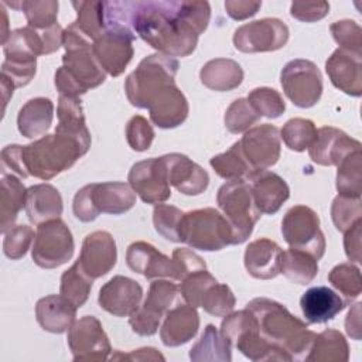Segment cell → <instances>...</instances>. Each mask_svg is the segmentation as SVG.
Wrapping results in <instances>:
<instances>
[{"label": "cell", "mask_w": 362, "mask_h": 362, "mask_svg": "<svg viewBox=\"0 0 362 362\" xmlns=\"http://www.w3.org/2000/svg\"><path fill=\"white\" fill-rule=\"evenodd\" d=\"M37 72V58L4 57L1 64V75L8 78L16 88L28 85Z\"/></svg>", "instance_id": "obj_53"}, {"label": "cell", "mask_w": 362, "mask_h": 362, "mask_svg": "<svg viewBox=\"0 0 362 362\" xmlns=\"http://www.w3.org/2000/svg\"><path fill=\"white\" fill-rule=\"evenodd\" d=\"M180 242L192 249L216 252L233 245V230L229 221L218 209H194L182 215Z\"/></svg>", "instance_id": "obj_6"}, {"label": "cell", "mask_w": 362, "mask_h": 362, "mask_svg": "<svg viewBox=\"0 0 362 362\" xmlns=\"http://www.w3.org/2000/svg\"><path fill=\"white\" fill-rule=\"evenodd\" d=\"M180 286L170 280L156 279L140 307L129 317V324L140 337H151L157 332L168 310L181 303Z\"/></svg>", "instance_id": "obj_9"}, {"label": "cell", "mask_w": 362, "mask_h": 362, "mask_svg": "<svg viewBox=\"0 0 362 362\" xmlns=\"http://www.w3.org/2000/svg\"><path fill=\"white\" fill-rule=\"evenodd\" d=\"M189 359L194 362H230L232 344L215 325L208 324L201 338L189 349Z\"/></svg>", "instance_id": "obj_36"}, {"label": "cell", "mask_w": 362, "mask_h": 362, "mask_svg": "<svg viewBox=\"0 0 362 362\" xmlns=\"http://www.w3.org/2000/svg\"><path fill=\"white\" fill-rule=\"evenodd\" d=\"M281 247L269 238L250 242L245 250L243 262L247 273L253 279L270 280L280 274Z\"/></svg>", "instance_id": "obj_27"}, {"label": "cell", "mask_w": 362, "mask_h": 362, "mask_svg": "<svg viewBox=\"0 0 362 362\" xmlns=\"http://www.w3.org/2000/svg\"><path fill=\"white\" fill-rule=\"evenodd\" d=\"M92 281H93V279H90L81 269L78 262H75L61 276L59 294H62L65 298H68L74 305H76L79 308L89 298L90 290H92Z\"/></svg>", "instance_id": "obj_42"}, {"label": "cell", "mask_w": 362, "mask_h": 362, "mask_svg": "<svg viewBox=\"0 0 362 362\" xmlns=\"http://www.w3.org/2000/svg\"><path fill=\"white\" fill-rule=\"evenodd\" d=\"M246 181L250 185L255 205L260 214H276L290 197L287 182L273 171L255 170L247 175Z\"/></svg>", "instance_id": "obj_24"}, {"label": "cell", "mask_w": 362, "mask_h": 362, "mask_svg": "<svg viewBox=\"0 0 362 362\" xmlns=\"http://www.w3.org/2000/svg\"><path fill=\"white\" fill-rule=\"evenodd\" d=\"M328 281L345 296L346 303L355 300L362 293L361 270L352 262L334 266L328 273Z\"/></svg>", "instance_id": "obj_45"}, {"label": "cell", "mask_w": 362, "mask_h": 362, "mask_svg": "<svg viewBox=\"0 0 362 362\" xmlns=\"http://www.w3.org/2000/svg\"><path fill=\"white\" fill-rule=\"evenodd\" d=\"M143 288L140 283L126 276H113L106 281L98 296L102 310L115 317H130L141 304Z\"/></svg>", "instance_id": "obj_19"}, {"label": "cell", "mask_w": 362, "mask_h": 362, "mask_svg": "<svg viewBox=\"0 0 362 362\" xmlns=\"http://www.w3.org/2000/svg\"><path fill=\"white\" fill-rule=\"evenodd\" d=\"M331 83L349 96L362 95V54L337 48L325 62Z\"/></svg>", "instance_id": "obj_23"}, {"label": "cell", "mask_w": 362, "mask_h": 362, "mask_svg": "<svg viewBox=\"0 0 362 362\" xmlns=\"http://www.w3.org/2000/svg\"><path fill=\"white\" fill-rule=\"evenodd\" d=\"M280 83L290 102L301 109L313 107L322 95L321 71L310 59L298 58L288 61L281 69Z\"/></svg>", "instance_id": "obj_12"}, {"label": "cell", "mask_w": 362, "mask_h": 362, "mask_svg": "<svg viewBox=\"0 0 362 362\" xmlns=\"http://www.w3.org/2000/svg\"><path fill=\"white\" fill-rule=\"evenodd\" d=\"M92 44L74 23L64 30L62 47L65 54L62 66L55 72V86L59 95L79 98L105 82L107 74L96 61Z\"/></svg>", "instance_id": "obj_3"}, {"label": "cell", "mask_w": 362, "mask_h": 362, "mask_svg": "<svg viewBox=\"0 0 362 362\" xmlns=\"http://www.w3.org/2000/svg\"><path fill=\"white\" fill-rule=\"evenodd\" d=\"M329 31L339 48L362 54V28L354 20H339L331 24Z\"/></svg>", "instance_id": "obj_54"}, {"label": "cell", "mask_w": 362, "mask_h": 362, "mask_svg": "<svg viewBox=\"0 0 362 362\" xmlns=\"http://www.w3.org/2000/svg\"><path fill=\"white\" fill-rule=\"evenodd\" d=\"M216 202L233 230V245L249 239L262 214L256 208L250 185L246 180L226 181L216 194Z\"/></svg>", "instance_id": "obj_8"}, {"label": "cell", "mask_w": 362, "mask_h": 362, "mask_svg": "<svg viewBox=\"0 0 362 362\" xmlns=\"http://www.w3.org/2000/svg\"><path fill=\"white\" fill-rule=\"evenodd\" d=\"M214 171L226 181L230 180H246L255 170L246 160L239 141L233 143L225 153L216 154L209 160Z\"/></svg>", "instance_id": "obj_39"}, {"label": "cell", "mask_w": 362, "mask_h": 362, "mask_svg": "<svg viewBox=\"0 0 362 362\" xmlns=\"http://www.w3.org/2000/svg\"><path fill=\"white\" fill-rule=\"evenodd\" d=\"M235 305L236 298L230 287L216 281L205 291L199 307L214 317H225L233 311Z\"/></svg>", "instance_id": "obj_48"}, {"label": "cell", "mask_w": 362, "mask_h": 362, "mask_svg": "<svg viewBox=\"0 0 362 362\" xmlns=\"http://www.w3.org/2000/svg\"><path fill=\"white\" fill-rule=\"evenodd\" d=\"M344 249L351 262H361V236H362V219L356 221L348 230L344 232Z\"/></svg>", "instance_id": "obj_60"}, {"label": "cell", "mask_w": 362, "mask_h": 362, "mask_svg": "<svg viewBox=\"0 0 362 362\" xmlns=\"http://www.w3.org/2000/svg\"><path fill=\"white\" fill-rule=\"evenodd\" d=\"M129 185L146 204L158 205L171 197L170 182L160 157L137 161L127 175Z\"/></svg>", "instance_id": "obj_16"}, {"label": "cell", "mask_w": 362, "mask_h": 362, "mask_svg": "<svg viewBox=\"0 0 362 362\" xmlns=\"http://www.w3.org/2000/svg\"><path fill=\"white\" fill-rule=\"evenodd\" d=\"M150 120L161 129H174L185 122L189 106L175 83L164 88L148 105Z\"/></svg>", "instance_id": "obj_26"}, {"label": "cell", "mask_w": 362, "mask_h": 362, "mask_svg": "<svg viewBox=\"0 0 362 362\" xmlns=\"http://www.w3.org/2000/svg\"><path fill=\"white\" fill-rule=\"evenodd\" d=\"M74 250V236L62 219L57 218L37 225L31 257L38 267H59L71 260Z\"/></svg>", "instance_id": "obj_10"}, {"label": "cell", "mask_w": 362, "mask_h": 362, "mask_svg": "<svg viewBox=\"0 0 362 362\" xmlns=\"http://www.w3.org/2000/svg\"><path fill=\"white\" fill-rule=\"evenodd\" d=\"M92 198L99 214L122 215L136 204V192L126 182H93Z\"/></svg>", "instance_id": "obj_31"}, {"label": "cell", "mask_w": 362, "mask_h": 362, "mask_svg": "<svg viewBox=\"0 0 362 362\" xmlns=\"http://www.w3.org/2000/svg\"><path fill=\"white\" fill-rule=\"evenodd\" d=\"M317 136V127L313 120L294 117L284 123L280 130V139H283L284 144L293 151H304L307 150Z\"/></svg>", "instance_id": "obj_43"}, {"label": "cell", "mask_w": 362, "mask_h": 362, "mask_svg": "<svg viewBox=\"0 0 362 362\" xmlns=\"http://www.w3.org/2000/svg\"><path fill=\"white\" fill-rule=\"evenodd\" d=\"M58 124L55 132L76 139L85 148H90V133L86 127L82 102L79 98L59 95L57 106Z\"/></svg>", "instance_id": "obj_33"}, {"label": "cell", "mask_w": 362, "mask_h": 362, "mask_svg": "<svg viewBox=\"0 0 362 362\" xmlns=\"http://www.w3.org/2000/svg\"><path fill=\"white\" fill-rule=\"evenodd\" d=\"M126 263L132 272L144 276L147 280L168 277L177 281L178 279V266L174 257L170 259L148 242H133L127 247Z\"/></svg>", "instance_id": "obj_20"}, {"label": "cell", "mask_w": 362, "mask_h": 362, "mask_svg": "<svg viewBox=\"0 0 362 362\" xmlns=\"http://www.w3.org/2000/svg\"><path fill=\"white\" fill-rule=\"evenodd\" d=\"M171 257H174V260L177 262V266H178V279H177V281H181L184 277H187L188 274H191L194 272L206 269V264H205L204 259L199 255H197L195 252H192L187 247L174 249Z\"/></svg>", "instance_id": "obj_58"}, {"label": "cell", "mask_w": 362, "mask_h": 362, "mask_svg": "<svg viewBox=\"0 0 362 362\" xmlns=\"http://www.w3.org/2000/svg\"><path fill=\"white\" fill-rule=\"evenodd\" d=\"M154 136L156 133L150 122L140 115L133 116L126 124V140L130 148L134 151L148 150L154 140Z\"/></svg>", "instance_id": "obj_55"}, {"label": "cell", "mask_w": 362, "mask_h": 362, "mask_svg": "<svg viewBox=\"0 0 362 362\" xmlns=\"http://www.w3.org/2000/svg\"><path fill=\"white\" fill-rule=\"evenodd\" d=\"M78 307L62 294H51L35 304V318L40 327L52 334H62L75 322Z\"/></svg>", "instance_id": "obj_29"}, {"label": "cell", "mask_w": 362, "mask_h": 362, "mask_svg": "<svg viewBox=\"0 0 362 362\" xmlns=\"http://www.w3.org/2000/svg\"><path fill=\"white\" fill-rule=\"evenodd\" d=\"M361 303L354 304V307L348 311V315L345 318V329L346 334L355 339H361Z\"/></svg>", "instance_id": "obj_63"}, {"label": "cell", "mask_w": 362, "mask_h": 362, "mask_svg": "<svg viewBox=\"0 0 362 362\" xmlns=\"http://www.w3.org/2000/svg\"><path fill=\"white\" fill-rule=\"evenodd\" d=\"M1 161V173H10L17 177L27 178L28 174L25 171L23 157H21V146L20 144H8L1 150L0 156Z\"/></svg>", "instance_id": "obj_59"}, {"label": "cell", "mask_w": 362, "mask_h": 362, "mask_svg": "<svg viewBox=\"0 0 362 362\" xmlns=\"http://www.w3.org/2000/svg\"><path fill=\"white\" fill-rule=\"evenodd\" d=\"M361 150V141L348 136L344 130L322 126L308 147L310 158L320 165H338L349 153Z\"/></svg>", "instance_id": "obj_22"}, {"label": "cell", "mask_w": 362, "mask_h": 362, "mask_svg": "<svg viewBox=\"0 0 362 362\" xmlns=\"http://www.w3.org/2000/svg\"><path fill=\"white\" fill-rule=\"evenodd\" d=\"M281 233L290 247L307 252L317 260L325 253V238L320 228V218L310 206H291L283 216Z\"/></svg>", "instance_id": "obj_11"}, {"label": "cell", "mask_w": 362, "mask_h": 362, "mask_svg": "<svg viewBox=\"0 0 362 362\" xmlns=\"http://www.w3.org/2000/svg\"><path fill=\"white\" fill-rule=\"evenodd\" d=\"M178 66L174 57L160 52L144 57L126 78L124 90L129 102L139 109H147L157 93L175 83Z\"/></svg>", "instance_id": "obj_5"}, {"label": "cell", "mask_w": 362, "mask_h": 362, "mask_svg": "<svg viewBox=\"0 0 362 362\" xmlns=\"http://www.w3.org/2000/svg\"><path fill=\"white\" fill-rule=\"evenodd\" d=\"M0 184V230L4 235L14 226L18 212L25 206L27 188L20 177L10 173H1Z\"/></svg>", "instance_id": "obj_35"}, {"label": "cell", "mask_w": 362, "mask_h": 362, "mask_svg": "<svg viewBox=\"0 0 362 362\" xmlns=\"http://www.w3.org/2000/svg\"><path fill=\"white\" fill-rule=\"evenodd\" d=\"M35 233L31 226L28 225H14L4 233L3 239V253L11 259L18 260L25 256L27 250L30 249Z\"/></svg>", "instance_id": "obj_52"}, {"label": "cell", "mask_w": 362, "mask_h": 362, "mask_svg": "<svg viewBox=\"0 0 362 362\" xmlns=\"http://www.w3.org/2000/svg\"><path fill=\"white\" fill-rule=\"evenodd\" d=\"M280 273L290 281L305 286L318 274V260L307 252L290 247L281 253Z\"/></svg>", "instance_id": "obj_38"}, {"label": "cell", "mask_w": 362, "mask_h": 362, "mask_svg": "<svg viewBox=\"0 0 362 362\" xmlns=\"http://www.w3.org/2000/svg\"><path fill=\"white\" fill-rule=\"evenodd\" d=\"M346 304L339 294L325 286L311 287L300 298L303 315L310 324H324L334 320Z\"/></svg>", "instance_id": "obj_28"}, {"label": "cell", "mask_w": 362, "mask_h": 362, "mask_svg": "<svg viewBox=\"0 0 362 362\" xmlns=\"http://www.w3.org/2000/svg\"><path fill=\"white\" fill-rule=\"evenodd\" d=\"M58 1L55 0H21L20 10L34 30L42 31L58 24Z\"/></svg>", "instance_id": "obj_44"}, {"label": "cell", "mask_w": 362, "mask_h": 362, "mask_svg": "<svg viewBox=\"0 0 362 362\" xmlns=\"http://www.w3.org/2000/svg\"><path fill=\"white\" fill-rule=\"evenodd\" d=\"M184 212L168 204H158L153 209L154 229L167 240L180 243V226Z\"/></svg>", "instance_id": "obj_47"}, {"label": "cell", "mask_w": 362, "mask_h": 362, "mask_svg": "<svg viewBox=\"0 0 362 362\" xmlns=\"http://www.w3.org/2000/svg\"><path fill=\"white\" fill-rule=\"evenodd\" d=\"M331 218L337 230H348L356 221L362 219L361 198L337 195L331 205Z\"/></svg>", "instance_id": "obj_50"}, {"label": "cell", "mask_w": 362, "mask_h": 362, "mask_svg": "<svg viewBox=\"0 0 362 362\" xmlns=\"http://www.w3.org/2000/svg\"><path fill=\"white\" fill-rule=\"evenodd\" d=\"M199 315L189 304H177L168 310L160 325V338L165 346L174 348L189 342L198 332Z\"/></svg>", "instance_id": "obj_25"}, {"label": "cell", "mask_w": 362, "mask_h": 362, "mask_svg": "<svg viewBox=\"0 0 362 362\" xmlns=\"http://www.w3.org/2000/svg\"><path fill=\"white\" fill-rule=\"evenodd\" d=\"M260 7H262V1H250V0H226L225 1V10L228 16L238 21H242L255 16Z\"/></svg>", "instance_id": "obj_61"}, {"label": "cell", "mask_w": 362, "mask_h": 362, "mask_svg": "<svg viewBox=\"0 0 362 362\" xmlns=\"http://www.w3.org/2000/svg\"><path fill=\"white\" fill-rule=\"evenodd\" d=\"M335 187L338 195L361 198L362 194V154L361 150L349 153L338 165Z\"/></svg>", "instance_id": "obj_40"}, {"label": "cell", "mask_w": 362, "mask_h": 362, "mask_svg": "<svg viewBox=\"0 0 362 362\" xmlns=\"http://www.w3.org/2000/svg\"><path fill=\"white\" fill-rule=\"evenodd\" d=\"M88 151L76 139L58 132L21 146V157L28 177L44 181L69 170Z\"/></svg>", "instance_id": "obj_4"}, {"label": "cell", "mask_w": 362, "mask_h": 362, "mask_svg": "<svg viewBox=\"0 0 362 362\" xmlns=\"http://www.w3.org/2000/svg\"><path fill=\"white\" fill-rule=\"evenodd\" d=\"M24 209L30 222L40 225L61 216L64 209L62 197L51 184H35L27 188Z\"/></svg>", "instance_id": "obj_30"}, {"label": "cell", "mask_w": 362, "mask_h": 362, "mask_svg": "<svg viewBox=\"0 0 362 362\" xmlns=\"http://www.w3.org/2000/svg\"><path fill=\"white\" fill-rule=\"evenodd\" d=\"M54 119V103L48 98L27 100L17 115V129L27 139H37L48 132Z\"/></svg>", "instance_id": "obj_32"}, {"label": "cell", "mask_w": 362, "mask_h": 362, "mask_svg": "<svg viewBox=\"0 0 362 362\" xmlns=\"http://www.w3.org/2000/svg\"><path fill=\"white\" fill-rule=\"evenodd\" d=\"M68 346L74 361H106L112 352L109 338L93 315H83L68 329Z\"/></svg>", "instance_id": "obj_15"}, {"label": "cell", "mask_w": 362, "mask_h": 362, "mask_svg": "<svg viewBox=\"0 0 362 362\" xmlns=\"http://www.w3.org/2000/svg\"><path fill=\"white\" fill-rule=\"evenodd\" d=\"M221 332L250 361H290L281 348L260 334L257 321L247 308L225 315Z\"/></svg>", "instance_id": "obj_7"}, {"label": "cell", "mask_w": 362, "mask_h": 362, "mask_svg": "<svg viewBox=\"0 0 362 362\" xmlns=\"http://www.w3.org/2000/svg\"><path fill=\"white\" fill-rule=\"evenodd\" d=\"M165 168L170 185L184 195H199L209 185L208 173L189 157L181 153H170L160 157Z\"/></svg>", "instance_id": "obj_21"}, {"label": "cell", "mask_w": 362, "mask_h": 362, "mask_svg": "<svg viewBox=\"0 0 362 362\" xmlns=\"http://www.w3.org/2000/svg\"><path fill=\"white\" fill-rule=\"evenodd\" d=\"M209 18L208 1L147 0L134 1L132 27L134 34L160 54L187 57L197 48Z\"/></svg>", "instance_id": "obj_1"}, {"label": "cell", "mask_w": 362, "mask_h": 362, "mask_svg": "<svg viewBox=\"0 0 362 362\" xmlns=\"http://www.w3.org/2000/svg\"><path fill=\"white\" fill-rule=\"evenodd\" d=\"M242 66L230 58H215L204 64L199 79L211 90L228 92L236 89L243 81Z\"/></svg>", "instance_id": "obj_34"}, {"label": "cell", "mask_w": 362, "mask_h": 362, "mask_svg": "<svg viewBox=\"0 0 362 362\" xmlns=\"http://www.w3.org/2000/svg\"><path fill=\"white\" fill-rule=\"evenodd\" d=\"M116 260L117 249L113 236L106 230H95L83 239L76 262L81 269L95 280L107 274L115 267Z\"/></svg>", "instance_id": "obj_18"}, {"label": "cell", "mask_w": 362, "mask_h": 362, "mask_svg": "<svg viewBox=\"0 0 362 362\" xmlns=\"http://www.w3.org/2000/svg\"><path fill=\"white\" fill-rule=\"evenodd\" d=\"M92 189H93V182L86 184L81 189H78L74 197L72 211L75 218L79 219L81 222H92L100 215L93 204Z\"/></svg>", "instance_id": "obj_56"}, {"label": "cell", "mask_w": 362, "mask_h": 362, "mask_svg": "<svg viewBox=\"0 0 362 362\" xmlns=\"http://www.w3.org/2000/svg\"><path fill=\"white\" fill-rule=\"evenodd\" d=\"M349 346L345 337L332 328L317 334L305 361L313 362H346Z\"/></svg>", "instance_id": "obj_37"}, {"label": "cell", "mask_w": 362, "mask_h": 362, "mask_svg": "<svg viewBox=\"0 0 362 362\" xmlns=\"http://www.w3.org/2000/svg\"><path fill=\"white\" fill-rule=\"evenodd\" d=\"M329 13L328 1H317V3H303L294 1L290 6V16L303 23H314L324 18Z\"/></svg>", "instance_id": "obj_57"}, {"label": "cell", "mask_w": 362, "mask_h": 362, "mask_svg": "<svg viewBox=\"0 0 362 362\" xmlns=\"http://www.w3.org/2000/svg\"><path fill=\"white\" fill-rule=\"evenodd\" d=\"M110 359H130V361H164V356L156 349L150 346H144L140 349H134L130 354L116 352L110 356Z\"/></svg>", "instance_id": "obj_62"}, {"label": "cell", "mask_w": 362, "mask_h": 362, "mask_svg": "<svg viewBox=\"0 0 362 362\" xmlns=\"http://www.w3.org/2000/svg\"><path fill=\"white\" fill-rule=\"evenodd\" d=\"M288 37L290 31L284 21L266 17L236 28L232 41L238 51L255 54L277 51L287 44Z\"/></svg>", "instance_id": "obj_13"}, {"label": "cell", "mask_w": 362, "mask_h": 362, "mask_svg": "<svg viewBox=\"0 0 362 362\" xmlns=\"http://www.w3.org/2000/svg\"><path fill=\"white\" fill-rule=\"evenodd\" d=\"M246 100L249 102V105L259 117L277 119L286 110V102L283 96L273 88H255L249 92Z\"/></svg>", "instance_id": "obj_46"}, {"label": "cell", "mask_w": 362, "mask_h": 362, "mask_svg": "<svg viewBox=\"0 0 362 362\" xmlns=\"http://www.w3.org/2000/svg\"><path fill=\"white\" fill-rule=\"evenodd\" d=\"M240 148L253 170H267L280 158V132L273 124H259L242 136Z\"/></svg>", "instance_id": "obj_17"}, {"label": "cell", "mask_w": 362, "mask_h": 362, "mask_svg": "<svg viewBox=\"0 0 362 362\" xmlns=\"http://www.w3.org/2000/svg\"><path fill=\"white\" fill-rule=\"evenodd\" d=\"M134 40L136 34L130 28L110 27L93 41V55L107 75L119 76L124 72L134 54Z\"/></svg>", "instance_id": "obj_14"}, {"label": "cell", "mask_w": 362, "mask_h": 362, "mask_svg": "<svg viewBox=\"0 0 362 362\" xmlns=\"http://www.w3.org/2000/svg\"><path fill=\"white\" fill-rule=\"evenodd\" d=\"M246 308L255 315L260 334L269 342L281 348L290 361H305L317 334L304 321L267 297L250 300Z\"/></svg>", "instance_id": "obj_2"}, {"label": "cell", "mask_w": 362, "mask_h": 362, "mask_svg": "<svg viewBox=\"0 0 362 362\" xmlns=\"http://www.w3.org/2000/svg\"><path fill=\"white\" fill-rule=\"evenodd\" d=\"M259 119L260 117L252 109L246 98H239L228 106L223 116V123L229 133L239 134L252 129Z\"/></svg>", "instance_id": "obj_49"}, {"label": "cell", "mask_w": 362, "mask_h": 362, "mask_svg": "<svg viewBox=\"0 0 362 362\" xmlns=\"http://www.w3.org/2000/svg\"><path fill=\"white\" fill-rule=\"evenodd\" d=\"M76 11L74 24L92 42L106 30L105 1H72Z\"/></svg>", "instance_id": "obj_41"}, {"label": "cell", "mask_w": 362, "mask_h": 362, "mask_svg": "<svg viewBox=\"0 0 362 362\" xmlns=\"http://www.w3.org/2000/svg\"><path fill=\"white\" fill-rule=\"evenodd\" d=\"M0 83H1V98H3V113L6 110V106L8 103V99L13 96V92H14V83L6 78L4 75L0 74Z\"/></svg>", "instance_id": "obj_64"}, {"label": "cell", "mask_w": 362, "mask_h": 362, "mask_svg": "<svg viewBox=\"0 0 362 362\" xmlns=\"http://www.w3.org/2000/svg\"><path fill=\"white\" fill-rule=\"evenodd\" d=\"M215 283L216 279L206 269H204L184 277L180 281V291L185 303L197 308L201 305V300L205 291Z\"/></svg>", "instance_id": "obj_51"}]
</instances>
